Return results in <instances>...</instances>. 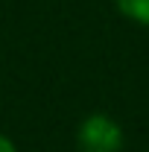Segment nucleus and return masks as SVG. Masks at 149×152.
<instances>
[{
	"instance_id": "obj_1",
	"label": "nucleus",
	"mask_w": 149,
	"mask_h": 152,
	"mask_svg": "<svg viewBox=\"0 0 149 152\" xmlns=\"http://www.w3.org/2000/svg\"><path fill=\"white\" fill-rule=\"evenodd\" d=\"M79 152H120L123 149V129L111 114L93 111L76 129Z\"/></svg>"
},
{
	"instance_id": "obj_2",
	"label": "nucleus",
	"mask_w": 149,
	"mask_h": 152,
	"mask_svg": "<svg viewBox=\"0 0 149 152\" xmlns=\"http://www.w3.org/2000/svg\"><path fill=\"white\" fill-rule=\"evenodd\" d=\"M123 18L134 20L140 26H149V0H111Z\"/></svg>"
},
{
	"instance_id": "obj_3",
	"label": "nucleus",
	"mask_w": 149,
	"mask_h": 152,
	"mask_svg": "<svg viewBox=\"0 0 149 152\" xmlns=\"http://www.w3.org/2000/svg\"><path fill=\"white\" fill-rule=\"evenodd\" d=\"M0 152H18V146L12 143V137H6L3 132H0Z\"/></svg>"
}]
</instances>
